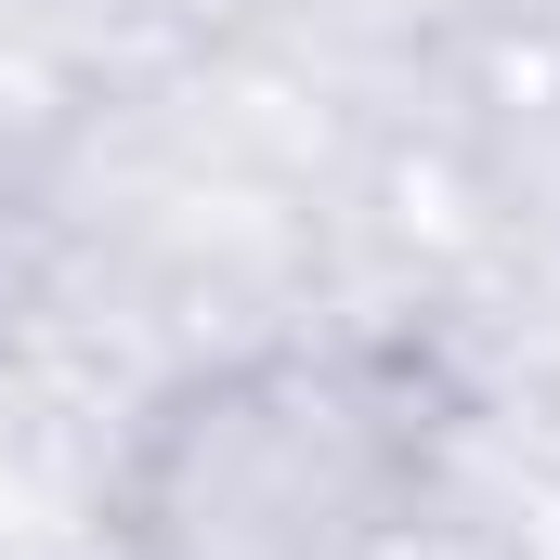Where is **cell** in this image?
I'll use <instances>...</instances> for the list:
<instances>
[{
	"label": "cell",
	"instance_id": "obj_1",
	"mask_svg": "<svg viewBox=\"0 0 560 560\" xmlns=\"http://www.w3.org/2000/svg\"><path fill=\"white\" fill-rule=\"evenodd\" d=\"M92 560H535V509L443 339L300 326L143 392Z\"/></svg>",
	"mask_w": 560,
	"mask_h": 560
}]
</instances>
